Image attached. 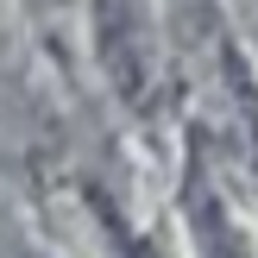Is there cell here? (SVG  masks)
Returning a JSON list of instances; mask_svg holds the SVG:
<instances>
[{"mask_svg": "<svg viewBox=\"0 0 258 258\" xmlns=\"http://www.w3.org/2000/svg\"><path fill=\"white\" fill-rule=\"evenodd\" d=\"M95 57L126 101H145L151 88V19L145 0H95Z\"/></svg>", "mask_w": 258, "mask_h": 258, "instance_id": "1", "label": "cell"}, {"mask_svg": "<svg viewBox=\"0 0 258 258\" xmlns=\"http://www.w3.org/2000/svg\"><path fill=\"white\" fill-rule=\"evenodd\" d=\"M38 7H63V0H38Z\"/></svg>", "mask_w": 258, "mask_h": 258, "instance_id": "2", "label": "cell"}]
</instances>
